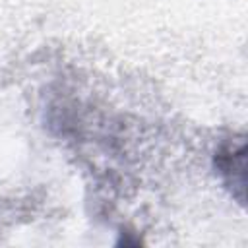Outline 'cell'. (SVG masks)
Returning <instances> with one entry per match:
<instances>
[{"label":"cell","mask_w":248,"mask_h":248,"mask_svg":"<svg viewBox=\"0 0 248 248\" xmlns=\"http://www.w3.org/2000/svg\"><path fill=\"white\" fill-rule=\"evenodd\" d=\"M219 167L225 176H229L232 186H238L244 194V145L232 147L227 153L219 155Z\"/></svg>","instance_id":"6da1fadb"}]
</instances>
